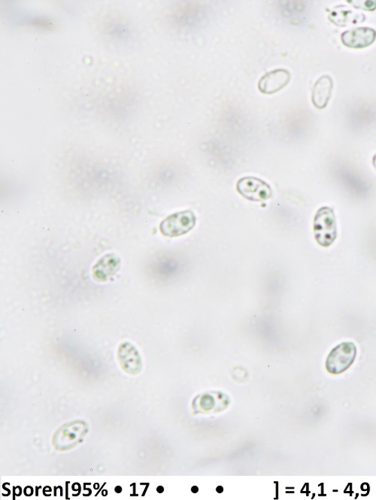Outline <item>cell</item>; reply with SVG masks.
Here are the masks:
<instances>
[{"instance_id": "obj_1", "label": "cell", "mask_w": 376, "mask_h": 500, "mask_svg": "<svg viewBox=\"0 0 376 500\" xmlns=\"http://www.w3.org/2000/svg\"><path fill=\"white\" fill-rule=\"evenodd\" d=\"M315 240L323 247L331 246L337 238V220L335 211L323 206L316 213L314 220Z\"/></svg>"}, {"instance_id": "obj_2", "label": "cell", "mask_w": 376, "mask_h": 500, "mask_svg": "<svg viewBox=\"0 0 376 500\" xmlns=\"http://www.w3.org/2000/svg\"><path fill=\"white\" fill-rule=\"evenodd\" d=\"M357 349L352 342H344L330 352L326 360V369L333 375L344 373L351 367L357 357Z\"/></svg>"}, {"instance_id": "obj_3", "label": "cell", "mask_w": 376, "mask_h": 500, "mask_svg": "<svg viewBox=\"0 0 376 500\" xmlns=\"http://www.w3.org/2000/svg\"><path fill=\"white\" fill-rule=\"evenodd\" d=\"M196 218L191 211L178 212L170 215L161 222L160 229L164 236L175 238L187 234L196 225Z\"/></svg>"}, {"instance_id": "obj_4", "label": "cell", "mask_w": 376, "mask_h": 500, "mask_svg": "<svg viewBox=\"0 0 376 500\" xmlns=\"http://www.w3.org/2000/svg\"><path fill=\"white\" fill-rule=\"evenodd\" d=\"M236 188L239 193L252 202L266 201L272 195L270 186L258 177H243L238 181Z\"/></svg>"}, {"instance_id": "obj_5", "label": "cell", "mask_w": 376, "mask_h": 500, "mask_svg": "<svg viewBox=\"0 0 376 500\" xmlns=\"http://www.w3.org/2000/svg\"><path fill=\"white\" fill-rule=\"evenodd\" d=\"M292 75L284 68H277L265 74L258 82V89L263 94H274L286 87Z\"/></svg>"}, {"instance_id": "obj_6", "label": "cell", "mask_w": 376, "mask_h": 500, "mask_svg": "<svg viewBox=\"0 0 376 500\" xmlns=\"http://www.w3.org/2000/svg\"><path fill=\"white\" fill-rule=\"evenodd\" d=\"M376 31L370 28H358L344 32L341 40L348 48L361 49L373 44Z\"/></svg>"}, {"instance_id": "obj_7", "label": "cell", "mask_w": 376, "mask_h": 500, "mask_svg": "<svg viewBox=\"0 0 376 500\" xmlns=\"http://www.w3.org/2000/svg\"><path fill=\"white\" fill-rule=\"evenodd\" d=\"M118 360L122 367L128 374H138L141 372L142 363L140 353L132 344L124 343L118 352Z\"/></svg>"}, {"instance_id": "obj_8", "label": "cell", "mask_w": 376, "mask_h": 500, "mask_svg": "<svg viewBox=\"0 0 376 500\" xmlns=\"http://www.w3.org/2000/svg\"><path fill=\"white\" fill-rule=\"evenodd\" d=\"M121 267V260L115 254H108L101 258L93 268L94 278L100 282H105L115 275Z\"/></svg>"}, {"instance_id": "obj_9", "label": "cell", "mask_w": 376, "mask_h": 500, "mask_svg": "<svg viewBox=\"0 0 376 500\" xmlns=\"http://www.w3.org/2000/svg\"><path fill=\"white\" fill-rule=\"evenodd\" d=\"M333 89V81L330 75H323L316 81L312 90L313 105L319 109L326 108Z\"/></svg>"}, {"instance_id": "obj_10", "label": "cell", "mask_w": 376, "mask_h": 500, "mask_svg": "<svg viewBox=\"0 0 376 500\" xmlns=\"http://www.w3.org/2000/svg\"><path fill=\"white\" fill-rule=\"evenodd\" d=\"M365 18L364 15L358 17L354 15L352 11L348 10H341V6L335 8V10L331 12L329 19L332 23L339 26V27H346L348 23H359L355 19Z\"/></svg>"}, {"instance_id": "obj_11", "label": "cell", "mask_w": 376, "mask_h": 500, "mask_svg": "<svg viewBox=\"0 0 376 500\" xmlns=\"http://www.w3.org/2000/svg\"><path fill=\"white\" fill-rule=\"evenodd\" d=\"M191 490H192V492H193V493H198L199 489H198V487L194 486V487L191 488Z\"/></svg>"}, {"instance_id": "obj_12", "label": "cell", "mask_w": 376, "mask_h": 500, "mask_svg": "<svg viewBox=\"0 0 376 500\" xmlns=\"http://www.w3.org/2000/svg\"><path fill=\"white\" fill-rule=\"evenodd\" d=\"M373 166L376 171V153L375 154V156L373 157Z\"/></svg>"}, {"instance_id": "obj_13", "label": "cell", "mask_w": 376, "mask_h": 500, "mask_svg": "<svg viewBox=\"0 0 376 500\" xmlns=\"http://www.w3.org/2000/svg\"><path fill=\"white\" fill-rule=\"evenodd\" d=\"M216 490L218 493H222L223 492L224 488L220 486L217 488Z\"/></svg>"}, {"instance_id": "obj_14", "label": "cell", "mask_w": 376, "mask_h": 500, "mask_svg": "<svg viewBox=\"0 0 376 500\" xmlns=\"http://www.w3.org/2000/svg\"><path fill=\"white\" fill-rule=\"evenodd\" d=\"M164 490V488L163 487H158V493H163Z\"/></svg>"}, {"instance_id": "obj_15", "label": "cell", "mask_w": 376, "mask_h": 500, "mask_svg": "<svg viewBox=\"0 0 376 500\" xmlns=\"http://www.w3.org/2000/svg\"><path fill=\"white\" fill-rule=\"evenodd\" d=\"M115 491L117 493H121L122 491V488L121 487H117L115 488Z\"/></svg>"}]
</instances>
